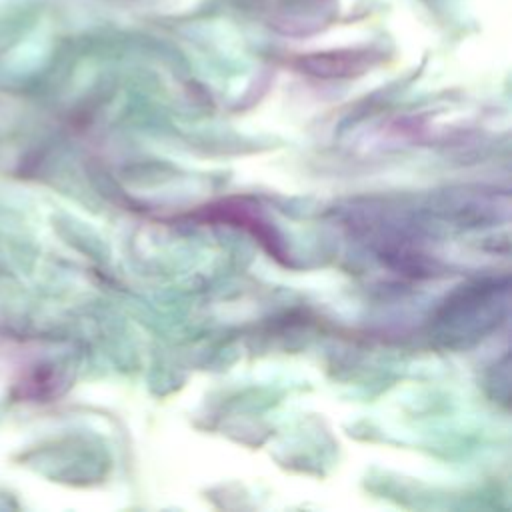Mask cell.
<instances>
[{"label":"cell","mask_w":512,"mask_h":512,"mask_svg":"<svg viewBox=\"0 0 512 512\" xmlns=\"http://www.w3.org/2000/svg\"><path fill=\"white\" fill-rule=\"evenodd\" d=\"M208 214H210L212 220H224V222H232V224L248 228L262 244H266L268 252L274 258H282L284 256L280 240L274 236V232L266 226V222L262 218L252 214L244 204H234L232 206L228 202H222L218 206H210Z\"/></svg>","instance_id":"obj_1"},{"label":"cell","mask_w":512,"mask_h":512,"mask_svg":"<svg viewBox=\"0 0 512 512\" xmlns=\"http://www.w3.org/2000/svg\"><path fill=\"white\" fill-rule=\"evenodd\" d=\"M300 66L302 70L316 76H354L366 70L370 64L366 52H332L304 56Z\"/></svg>","instance_id":"obj_2"}]
</instances>
